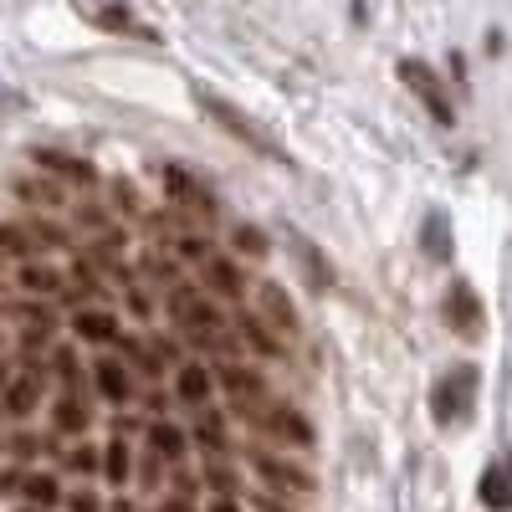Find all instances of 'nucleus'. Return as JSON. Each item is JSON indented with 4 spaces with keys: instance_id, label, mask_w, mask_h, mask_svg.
<instances>
[{
    "instance_id": "nucleus-1",
    "label": "nucleus",
    "mask_w": 512,
    "mask_h": 512,
    "mask_svg": "<svg viewBox=\"0 0 512 512\" xmlns=\"http://www.w3.org/2000/svg\"><path fill=\"white\" fill-rule=\"evenodd\" d=\"M477 390H482V369L477 364H456L436 379V390H431V415L441 425H466L477 410Z\"/></svg>"
},
{
    "instance_id": "nucleus-2",
    "label": "nucleus",
    "mask_w": 512,
    "mask_h": 512,
    "mask_svg": "<svg viewBox=\"0 0 512 512\" xmlns=\"http://www.w3.org/2000/svg\"><path fill=\"white\" fill-rule=\"evenodd\" d=\"M246 461H251V472L262 477L272 492H287V497H313V492H318V482H313V472H308V466H297V461H287V456H272V451H251Z\"/></svg>"
},
{
    "instance_id": "nucleus-3",
    "label": "nucleus",
    "mask_w": 512,
    "mask_h": 512,
    "mask_svg": "<svg viewBox=\"0 0 512 512\" xmlns=\"http://www.w3.org/2000/svg\"><path fill=\"white\" fill-rule=\"evenodd\" d=\"M164 308H169V323L185 328V333H221V308L195 287H169Z\"/></svg>"
},
{
    "instance_id": "nucleus-4",
    "label": "nucleus",
    "mask_w": 512,
    "mask_h": 512,
    "mask_svg": "<svg viewBox=\"0 0 512 512\" xmlns=\"http://www.w3.org/2000/svg\"><path fill=\"white\" fill-rule=\"evenodd\" d=\"M441 318L456 338H482L487 328V308H482V297L472 282H451L446 287V303H441Z\"/></svg>"
},
{
    "instance_id": "nucleus-5",
    "label": "nucleus",
    "mask_w": 512,
    "mask_h": 512,
    "mask_svg": "<svg viewBox=\"0 0 512 512\" xmlns=\"http://www.w3.org/2000/svg\"><path fill=\"white\" fill-rule=\"evenodd\" d=\"M159 185H164V195L175 200V205H185V210H195L200 221H216V195H210L185 164H164L159 169Z\"/></svg>"
},
{
    "instance_id": "nucleus-6",
    "label": "nucleus",
    "mask_w": 512,
    "mask_h": 512,
    "mask_svg": "<svg viewBox=\"0 0 512 512\" xmlns=\"http://www.w3.org/2000/svg\"><path fill=\"white\" fill-rule=\"evenodd\" d=\"M200 108H205L210 118H216V123L226 128V134H231V139H241V144H251L256 154H267V159H282V149H277V144H272V139L262 134V128H256V123H251V118H241V113H236L231 103H221V98H210V93H200Z\"/></svg>"
},
{
    "instance_id": "nucleus-7",
    "label": "nucleus",
    "mask_w": 512,
    "mask_h": 512,
    "mask_svg": "<svg viewBox=\"0 0 512 512\" xmlns=\"http://www.w3.org/2000/svg\"><path fill=\"white\" fill-rule=\"evenodd\" d=\"M200 277H205V297H221V303H241V297H246V277L236 267V256L210 251L200 262Z\"/></svg>"
},
{
    "instance_id": "nucleus-8",
    "label": "nucleus",
    "mask_w": 512,
    "mask_h": 512,
    "mask_svg": "<svg viewBox=\"0 0 512 512\" xmlns=\"http://www.w3.org/2000/svg\"><path fill=\"white\" fill-rule=\"evenodd\" d=\"M256 297H262V313H267V328L277 333V338H303V318H297V308H292V297H287V287H277V282H262L256 287Z\"/></svg>"
},
{
    "instance_id": "nucleus-9",
    "label": "nucleus",
    "mask_w": 512,
    "mask_h": 512,
    "mask_svg": "<svg viewBox=\"0 0 512 512\" xmlns=\"http://www.w3.org/2000/svg\"><path fill=\"white\" fill-rule=\"evenodd\" d=\"M262 425H267V431H272L282 446H292V451H313V425H308V415L297 410V405H267Z\"/></svg>"
},
{
    "instance_id": "nucleus-10",
    "label": "nucleus",
    "mask_w": 512,
    "mask_h": 512,
    "mask_svg": "<svg viewBox=\"0 0 512 512\" xmlns=\"http://www.w3.org/2000/svg\"><path fill=\"white\" fill-rule=\"evenodd\" d=\"M477 497H482L487 512H512V451H507L502 461H492L487 472H482Z\"/></svg>"
},
{
    "instance_id": "nucleus-11",
    "label": "nucleus",
    "mask_w": 512,
    "mask_h": 512,
    "mask_svg": "<svg viewBox=\"0 0 512 512\" xmlns=\"http://www.w3.org/2000/svg\"><path fill=\"white\" fill-rule=\"evenodd\" d=\"M72 333L82 338V344H118L123 323H118L108 308H77V313H72Z\"/></svg>"
},
{
    "instance_id": "nucleus-12",
    "label": "nucleus",
    "mask_w": 512,
    "mask_h": 512,
    "mask_svg": "<svg viewBox=\"0 0 512 512\" xmlns=\"http://www.w3.org/2000/svg\"><path fill=\"white\" fill-rule=\"evenodd\" d=\"M31 159H36L41 169H52L57 180H72V185H82V190L98 185V169H93L88 159H77V154H62V149H36Z\"/></svg>"
},
{
    "instance_id": "nucleus-13",
    "label": "nucleus",
    "mask_w": 512,
    "mask_h": 512,
    "mask_svg": "<svg viewBox=\"0 0 512 512\" xmlns=\"http://www.w3.org/2000/svg\"><path fill=\"white\" fill-rule=\"evenodd\" d=\"M400 72H405V82H410V88L420 93V103H425V108L436 113V123H451V103H446V93H441V82H436V72L425 67V62H405Z\"/></svg>"
},
{
    "instance_id": "nucleus-14",
    "label": "nucleus",
    "mask_w": 512,
    "mask_h": 512,
    "mask_svg": "<svg viewBox=\"0 0 512 512\" xmlns=\"http://www.w3.org/2000/svg\"><path fill=\"white\" fill-rule=\"evenodd\" d=\"M93 379H98V395L108 405H128V400H134V374H128L123 359H98L93 364Z\"/></svg>"
},
{
    "instance_id": "nucleus-15",
    "label": "nucleus",
    "mask_w": 512,
    "mask_h": 512,
    "mask_svg": "<svg viewBox=\"0 0 512 512\" xmlns=\"http://www.w3.org/2000/svg\"><path fill=\"white\" fill-rule=\"evenodd\" d=\"M175 395H180L190 410H205L210 395H216V374H210L205 364H180V369H175Z\"/></svg>"
},
{
    "instance_id": "nucleus-16",
    "label": "nucleus",
    "mask_w": 512,
    "mask_h": 512,
    "mask_svg": "<svg viewBox=\"0 0 512 512\" xmlns=\"http://www.w3.org/2000/svg\"><path fill=\"white\" fill-rule=\"evenodd\" d=\"M144 436H149V456H159L164 466H180L185 461V431H180L175 420H149Z\"/></svg>"
},
{
    "instance_id": "nucleus-17",
    "label": "nucleus",
    "mask_w": 512,
    "mask_h": 512,
    "mask_svg": "<svg viewBox=\"0 0 512 512\" xmlns=\"http://www.w3.org/2000/svg\"><path fill=\"white\" fill-rule=\"evenodd\" d=\"M21 292H31V297H57L62 303V292H67V277L57 272V267H47V262H21Z\"/></svg>"
},
{
    "instance_id": "nucleus-18",
    "label": "nucleus",
    "mask_w": 512,
    "mask_h": 512,
    "mask_svg": "<svg viewBox=\"0 0 512 512\" xmlns=\"http://www.w3.org/2000/svg\"><path fill=\"white\" fill-rule=\"evenodd\" d=\"M36 405H41V374H36V369H26V374L6 379V415L26 420Z\"/></svg>"
},
{
    "instance_id": "nucleus-19",
    "label": "nucleus",
    "mask_w": 512,
    "mask_h": 512,
    "mask_svg": "<svg viewBox=\"0 0 512 512\" xmlns=\"http://www.w3.org/2000/svg\"><path fill=\"white\" fill-rule=\"evenodd\" d=\"M236 333H241L262 359H282V354H287V344H282V338H277L262 318H256V313H236Z\"/></svg>"
},
{
    "instance_id": "nucleus-20",
    "label": "nucleus",
    "mask_w": 512,
    "mask_h": 512,
    "mask_svg": "<svg viewBox=\"0 0 512 512\" xmlns=\"http://www.w3.org/2000/svg\"><path fill=\"white\" fill-rule=\"evenodd\" d=\"M195 446L200 451H210V456H226L231 451V441H226V415L221 410H195Z\"/></svg>"
},
{
    "instance_id": "nucleus-21",
    "label": "nucleus",
    "mask_w": 512,
    "mask_h": 512,
    "mask_svg": "<svg viewBox=\"0 0 512 512\" xmlns=\"http://www.w3.org/2000/svg\"><path fill=\"white\" fill-rule=\"evenodd\" d=\"M287 246L297 251V267L308 272V282H313V287H328V282H333V267L323 262V251H318L303 231H287Z\"/></svg>"
},
{
    "instance_id": "nucleus-22",
    "label": "nucleus",
    "mask_w": 512,
    "mask_h": 512,
    "mask_svg": "<svg viewBox=\"0 0 512 512\" xmlns=\"http://www.w3.org/2000/svg\"><path fill=\"white\" fill-rule=\"evenodd\" d=\"M52 425L62 436H82L93 425V415H88V405H82V395H62L57 405H52Z\"/></svg>"
},
{
    "instance_id": "nucleus-23",
    "label": "nucleus",
    "mask_w": 512,
    "mask_h": 512,
    "mask_svg": "<svg viewBox=\"0 0 512 512\" xmlns=\"http://www.w3.org/2000/svg\"><path fill=\"white\" fill-rule=\"evenodd\" d=\"M21 497H26L36 512H47V507L62 502V487H57L52 472H26V477H21Z\"/></svg>"
},
{
    "instance_id": "nucleus-24",
    "label": "nucleus",
    "mask_w": 512,
    "mask_h": 512,
    "mask_svg": "<svg viewBox=\"0 0 512 512\" xmlns=\"http://www.w3.org/2000/svg\"><path fill=\"white\" fill-rule=\"evenodd\" d=\"M420 246H425V256H431V262H451V231H446V216H441V210H431V216H425Z\"/></svg>"
},
{
    "instance_id": "nucleus-25",
    "label": "nucleus",
    "mask_w": 512,
    "mask_h": 512,
    "mask_svg": "<svg viewBox=\"0 0 512 512\" xmlns=\"http://www.w3.org/2000/svg\"><path fill=\"white\" fill-rule=\"evenodd\" d=\"M231 251H241L246 262H267L272 256V241L262 226H231Z\"/></svg>"
},
{
    "instance_id": "nucleus-26",
    "label": "nucleus",
    "mask_w": 512,
    "mask_h": 512,
    "mask_svg": "<svg viewBox=\"0 0 512 512\" xmlns=\"http://www.w3.org/2000/svg\"><path fill=\"white\" fill-rule=\"evenodd\" d=\"M98 472H103L113 487H123V482H128V472H134V451L123 446V436H113V441H108V451H103V466H98Z\"/></svg>"
},
{
    "instance_id": "nucleus-27",
    "label": "nucleus",
    "mask_w": 512,
    "mask_h": 512,
    "mask_svg": "<svg viewBox=\"0 0 512 512\" xmlns=\"http://www.w3.org/2000/svg\"><path fill=\"white\" fill-rule=\"evenodd\" d=\"M16 195H21L26 205H36V210H52V205H62V185H57V180H36V175L16 180Z\"/></svg>"
},
{
    "instance_id": "nucleus-28",
    "label": "nucleus",
    "mask_w": 512,
    "mask_h": 512,
    "mask_svg": "<svg viewBox=\"0 0 512 512\" xmlns=\"http://www.w3.org/2000/svg\"><path fill=\"white\" fill-rule=\"evenodd\" d=\"M52 374L62 379V390H67V395H77V390H82V359H77V349H72V344L52 349Z\"/></svg>"
},
{
    "instance_id": "nucleus-29",
    "label": "nucleus",
    "mask_w": 512,
    "mask_h": 512,
    "mask_svg": "<svg viewBox=\"0 0 512 512\" xmlns=\"http://www.w3.org/2000/svg\"><path fill=\"white\" fill-rule=\"evenodd\" d=\"M62 466H67V472H77V477H93L98 466H103V451L82 441V446H72V451H67V461H62Z\"/></svg>"
},
{
    "instance_id": "nucleus-30",
    "label": "nucleus",
    "mask_w": 512,
    "mask_h": 512,
    "mask_svg": "<svg viewBox=\"0 0 512 512\" xmlns=\"http://www.w3.org/2000/svg\"><path fill=\"white\" fill-rule=\"evenodd\" d=\"M118 344H123V364H134V369H144V374H159V369H164V364H159V359H154V354L139 344L134 333H123Z\"/></svg>"
},
{
    "instance_id": "nucleus-31",
    "label": "nucleus",
    "mask_w": 512,
    "mask_h": 512,
    "mask_svg": "<svg viewBox=\"0 0 512 512\" xmlns=\"http://www.w3.org/2000/svg\"><path fill=\"white\" fill-rule=\"evenodd\" d=\"M139 267H144V277H154V282H164V287H180V267H175V262H164L159 251H144V256H139Z\"/></svg>"
},
{
    "instance_id": "nucleus-32",
    "label": "nucleus",
    "mask_w": 512,
    "mask_h": 512,
    "mask_svg": "<svg viewBox=\"0 0 512 512\" xmlns=\"http://www.w3.org/2000/svg\"><path fill=\"white\" fill-rule=\"evenodd\" d=\"M0 251H6V256H21V262H31V256H36L26 226H0Z\"/></svg>"
},
{
    "instance_id": "nucleus-33",
    "label": "nucleus",
    "mask_w": 512,
    "mask_h": 512,
    "mask_svg": "<svg viewBox=\"0 0 512 512\" xmlns=\"http://www.w3.org/2000/svg\"><path fill=\"white\" fill-rule=\"evenodd\" d=\"M205 487L216 492V497H231L236 492V472H231V466H221V461H205Z\"/></svg>"
},
{
    "instance_id": "nucleus-34",
    "label": "nucleus",
    "mask_w": 512,
    "mask_h": 512,
    "mask_svg": "<svg viewBox=\"0 0 512 512\" xmlns=\"http://www.w3.org/2000/svg\"><path fill=\"white\" fill-rule=\"evenodd\" d=\"M26 236H31V246H62V241H67V231H62V226L41 221V216H31V221H26Z\"/></svg>"
},
{
    "instance_id": "nucleus-35",
    "label": "nucleus",
    "mask_w": 512,
    "mask_h": 512,
    "mask_svg": "<svg viewBox=\"0 0 512 512\" xmlns=\"http://www.w3.org/2000/svg\"><path fill=\"white\" fill-rule=\"evenodd\" d=\"M123 297H128V313H134V318H144V323L154 318V303H149V292H144L139 282H128V292H123Z\"/></svg>"
},
{
    "instance_id": "nucleus-36",
    "label": "nucleus",
    "mask_w": 512,
    "mask_h": 512,
    "mask_svg": "<svg viewBox=\"0 0 512 512\" xmlns=\"http://www.w3.org/2000/svg\"><path fill=\"white\" fill-rule=\"evenodd\" d=\"M175 251L185 256V262H195V267H200V262H205V256H210V251H216V246H210V241H200V236H180V241H175Z\"/></svg>"
},
{
    "instance_id": "nucleus-37",
    "label": "nucleus",
    "mask_w": 512,
    "mask_h": 512,
    "mask_svg": "<svg viewBox=\"0 0 512 512\" xmlns=\"http://www.w3.org/2000/svg\"><path fill=\"white\" fill-rule=\"evenodd\" d=\"M67 502V512H103V497L98 492H88V487H77L72 497H62Z\"/></svg>"
},
{
    "instance_id": "nucleus-38",
    "label": "nucleus",
    "mask_w": 512,
    "mask_h": 512,
    "mask_svg": "<svg viewBox=\"0 0 512 512\" xmlns=\"http://www.w3.org/2000/svg\"><path fill=\"white\" fill-rule=\"evenodd\" d=\"M77 226H82V231H108L103 205H77Z\"/></svg>"
},
{
    "instance_id": "nucleus-39",
    "label": "nucleus",
    "mask_w": 512,
    "mask_h": 512,
    "mask_svg": "<svg viewBox=\"0 0 512 512\" xmlns=\"http://www.w3.org/2000/svg\"><path fill=\"white\" fill-rule=\"evenodd\" d=\"M36 451H41L36 436H11V456H16V461H26V456H36Z\"/></svg>"
},
{
    "instance_id": "nucleus-40",
    "label": "nucleus",
    "mask_w": 512,
    "mask_h": 512,
    "mask_svg": "<svg viewBox=\"0 0 512 512\" xmlns=\"http://www.w3.org/2000/svg\"><path fill=\"white\" fill-rule=\"evenodd\" d=\"M251 502H256V512H292V507H287L282 497H272V492H256Z\"/></svg>"
},
{
    "instance_id": "nucleus-41",
    "label": "nucleus",
    "mask_w": 512,
    "mask_h": 512,
    "mask_svg": "<svg viewBox=\"0 0 512 512\" xmlns=\"http://www.w3.org/2000/svg\"><path fill=\"white\" fill-rule=\"evenodd\" d=\"M113 200H118L123 210H139V190H134V185H113Z\"/></svg>"
},
{
    "instance_id": "nucleus-42",
    "label": "nucleus",
    "mask_w": 512,
    "mask_h": 512,
    "mask_svg": "<svg viewBox=\"0 0 512 512\" xmlns=\"http://www.w3.org/2000/svg\"><path fill=\"white\" fill-rule=\"evenodd\" d=\"M139 482H144V487H159V456H144V466H139Z\"/></svg>"
},
{
    "instance_id": "nucleus-43",
    "label": "nucleus",
    "mask_w": 512,
    "mask_h": 512,
    "mask_svg": "<svg viewBox=\"0 0 512 512\" xmlns=\"http://www.w3.org/2000/svg\"><path fill=\"white\" fill-rule=\"evenodd\" d=\"M205 512H241V507H236V502H231V497H216V502H210V507H205Z\"/></svg>"
},
{
    "instance_id": "nucleus-44",
    "label": "nucleus",
    "mask_w": 512,
    "mask_h": 512,
    "mask_svg": "<svg viewBox=\"0 0 512 512\" xmlns=\"http://www.w3.org/2000/svg\"><path fill=\"white\" fill-rule=\"evenodd\" d=\"M6 379H11V374H6V359H0V390H6Z\"/></svg>"
},
{
    "instance_id": "nucleus-45",
    "label": "nucleus",
    "mask_w": 512,
    "mask_h": 512,
    "mask_svg": "<svg viewBox=\"0 0 512 512\" xmlns=\"http://www.w3.org/2000/svg\"><path fill=\"white\" fill-rule=\"evenodd\" d=\"M21 512H36V507H21Z\"/></svg>"
}]
</instances>
